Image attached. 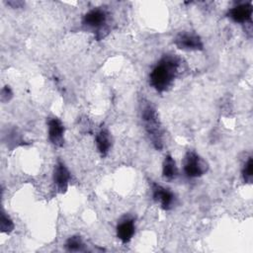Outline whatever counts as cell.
<instances>
[{"instance_id":"cell-4","label":"cell","mask_w":253,"mask_h":253,"mask_svg":"<svg viewBox=\"0 0 253 253\" xmlns=\"http://www.w3.org/2000/svg\"><path fill=\"white\" fill-rule=\"evenodd\" d=\"M174 44L182 50L198 51L204 49L202 39L193 32H181L174 38Z\"/></svg>"},{"instance_id":"cell-5","label":"cell","mask_w":253,"mask_h":253,"mask_svg":"<svg viewBox=\"0 0 253 253\" xmlns=\"http://www.w3.org/2000/svg\"><path fill=\"white\" fill-rule=\"evenodd\" d=\"M151 194L152 199L155 203L159 204L162 210L170 211L173 209L176 203V197L174 193L155 182L151 183Z\"/></svg>"},{"instance_id":"cell-16","label":"cell","mask_w":253,"mask_h":253,"mask_svg":"<svg viewBox=\"0 0 253 253\" xmlns=\"http://www.w3.org/2000/svg\"><path fill=\"white\" fill-rule=\"evenodd\" d=\"M13 98V92L9 86H4L1 90V101L3 103L10 101Z\"/></svg>"},{"instance_id":"cell-14","label":"cell","mask_w":253,"mask_h":253,"mask_svg":"<svg viewBox=\"0 0 253 253\" xmlns=\"http://www.w3.org/2000/svg\"><path fill=\"white\" fill-rule=\"evenodd\" d=\"M15 225L13 220L11 219V217L4 211H1V217H0V228H1V232L2 233H11L14 229Z\"/></svg>"},{"instance_id":"cell-3","label":"cell","mask_w":253,"mask_h":253,"mask_svg":"<svg viewBox=\"0 0 253 253\" xmlns=\"http://www.w3.org/2000/svg\"><path fill=\"white\" fill-rule=\"evenodd\" d=\"M207 162L195 151H188L183 159V171L188 178H198L208 171Z\"/></svg>"},{"instance_id":"cell-11","label":"cell","mask_w":253,"mask_h":253,"mask_svg":"<svg viewBox=\"0 0 253 253\" xmlns=\"http://www.w3.org/2000/svg\"><path fill=\"white\" fill-rule=\"evenodd\" d=\"M95 142H96L97 149H98L99 153L101 154V156H103V157L106 156L112 147V136H111L109 130L106 128H102L96 134Z\"/></svg>"},{"instance_id":"cell-13","label":"cell","mask_w":253,"mask_h":253,"mask_svg":"<svg viewBox=\"0 0 253 253\" xmlns=\"http://www.w3.org/2000/svg\"><path fill=\"white\" fill-rule=\"evenodd\" d=\"M84 242L79 235H72L65 241L64 247L69 252H78L84 250Z\"/></svg>"},{"instance_id":"cell-15","label":"cell","mask_w":253,"mask_h":253,"mask_svg":"<svg viewBox=\"0 0 253 253\" xmlns=\"http://www.w3.org/2000/svg\"><path fill=\"white\" fill-rule=\"evenodd\" d=\"M242 178L245 183L251 184L252 183V178H253V160L252 157H248V159L245 161L243 167H242Z\"/></svg>"},{"instance_id":"cell-1","label":"cell","mask_w":253,"mask_h":253,"mask_svg":"<svg viewBox=\"0 0 253 253\" xmlns=\"http://www.w3.org/2000/svg\"><path fill=\"white\" fill-rule=\"evenodd\" d=\"M180 64L181 59L177 55H163L149 73L150 86L159 93L167 91L179 73Z\"/></svg>"},{"instance_id":"cell-10","label":"cell","mask_w":253,"mask_h":253,"mask_svg":"<svg viewBox=\"0 0 253 253\" xmlns=\"http://www.w3.org/2000/svg\"><path fill=\"white\" fill-rule=\"evenodd\" d=\"M134 231H135V224H134L133 217L125 216L117 224V228H116L117 237L123 243L129 242L134 235Z\"/></svg>"},{"instance_id":"cell-9","label":"cell","mask_w":253,"mask_h":253,"mask_svg":"<svg viewBox=\"0 0 253 253\" xmlns=\"http://www.w3.org/2000/svg\"><path fill=\"white\" fill-rule=\"evenodd\" d=\"M52 179L56 189L60 193H64L67 190L70 181V172L61 160H57L56 164L54 165Z\"/></svg>"},{"instance_id":"cell-2","label":"cell","mask_w":253,"mask_h":253,"mask_svg":"<svg viewBox=\"0 0 253 253\" xmlns=\"http://www.w3.org/2000/svg\"><path fill=\"white\" fill-rule=\"evenodd\" d=\"M141 121L148 138L155 149L160 150L163 147V129L156 112L151 102L143 101L141 103Z\"/></svg>"},{"instance_id":"cell-12","label":"cell","mask_w":253,"mask_h":253,"mask_svg":"<svg viewBox=\"0 0 253 253\" xmlns=\"http://www.w3.org/2000/svg\"><path fill=\"white\" fill-rule=\"evenodd\" d=\"M178 175V167L174 158L170 154H166L162 162V176L167 180H173Z\"/></svg>"},{"instance_id":"cell-7","label":"cell","mask_w":253,"mask_h":253,"mask_svg":"<svg viewBox=\"0 0 253 253\" xmlns=\"http://www.w3.org/2000/svg\"><path fill=\"white\" fill-rule=\"evenodd\" d=\"M252 14H253V8L251 2H244L239 3L235 6H233L231 9L227 12V17L232 20L234 23L246 25H251L252 23Z\"/></svg>"},{"instance_id":"cell-8","label":"cell","mask_w":253,"mask_h":253,"mask_svg":"<svg viewBox=\"0 0 253 253\" xmlns=\"http://www.w3.org/2000/svg\"><path fill=\"white\" fill-rule=\"evenodd\" d=\"M64 126L58 118H49L47 121V135L49 141L57 147H61L64 143Z\"/></svg>"},{"instance_id":"cell-6","label":"cell","mask_w":253,"mask_h":253,"mask_svg":"<svg viewBox=\"0 0 253 253\" xmlns=\"http://www.w3.org/2000/svg\"><path fill=\"white\" fill-rule=\"evenodd\" d=\"M108 21V13L105 9L94 8L84 14L82 18V25L87 29L93 31H100Z\"/></svg>"}]
</instances>
